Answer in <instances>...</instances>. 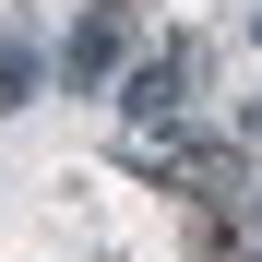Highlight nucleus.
Wrapping results in <instances>:
<instances>
[{
    "mask_svg": "<svg viewBox=\"0 0 262 262\" xmlns=\"http://www.w3.org/2000/svg\"><path fill=\"white\" fill-rule=\"evenodd\" d=\"M155 179H167V191H191V203L214 214V203H238V191H250V155H238V143H167V155H155Z\"/></svg>",
    "mask_w": 262,
    "mask_h": 262,
    "instance_id": "f257e3e1",
    "label": "nucleus"
},
{
    "mask_svg": "<svg viewBox=\"0 0 262 262\" xmlns=\"http://www.w3.org/2000/svg\"><path fill=\"white\" fill-rule=\"evenodd\" d=\"M24 96H36V60L12 48V36H0V107H24Z\"/></svg>",
    "mask_w": 262,
    "mask_h": 262,
    "instance_id": "20e7f679",
    "label": "nucleus"
},
{
    "mask_svg": "<svg viewBox=\"0 0 262 262\" xmlns=\"http://www.w3.org/2000/svg\"><path fill=\"white\" fill-rule=\"evenodd\" d=\"M119 48H131V24H107V12H83V24H72V48H60V72H72V96H96V83L119 72Z\"/></svg>",
    "mask_w": 262,
    "mask_h": 262,
    "instance_id": "7ed1b4c3",
    "label": "nucleus"
},
{
    "mask_svg": "<svg viewBox=\"0 0 262 262\" xmlns=\"http://www.w3.org/2000/svg\"><path fill=\"white\" fill-rule=\"evenodd\" d=\"M191 83H203V60H191V48H155L143 72H131V96H119V107L155 131V119H179V107H191Z\"/></svg>",
    "mask_w": 262,
    "mask_h": 262,
    "instance_id": "f03ea898",
    "label": "nucleus"
},
{
    "mask_svg": "<svg viewBox=\"0 0 262 262\" xmlns=\"http://www.w3.org/2000/svg\"><path fill=\"white\" fill-rule=\"evenodd\" d=\"M250 143H262V107H250Z\"/></svg>",
    "mask_w": 262,
    "mask_h": 262,
    "instance_id": "39448f33",
    "label": "nucleus"
}]
</instances>
